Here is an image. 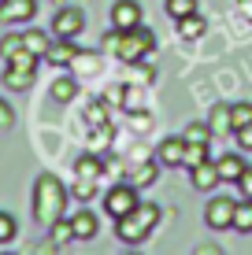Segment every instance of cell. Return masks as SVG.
<instances>
[{
	"instance_id": "cell-1",
	"label": "cell",
	"mask_w": 252,
	"mask_h": 255,
	"mask_svg": "<svg viewBox=\"0 0 252 255\" xmlns=\"http://www.w3.org/2000/svg\"><path fill=\"white\" fill-rule=\"evenodd\" d=\"M67 215V189L63 181L56 178V174H41L37 181H33V222L37 226H48L56 222V218Z\"/></svg>"
},
{
	"instance_id": "cell-2",
	"label": "cell",
	"mask_w": 252,
	"mask_h": 255,
	"mask_svg": "<svg viewBox=\"0 0 252 255\" xmlns=\"http://www.w3.org/2000/svg\"><path fill=\"white\" fill-rule=\"evenodd\" d=\"M152 48H156V33L141 22L130 26V30H111L108 37H104V52H111L119 63H134V59L149 56Z\"/></svg>"
},
{
	"instance_id": "cell-3",
	"label": "cell",
	"mask_w": 252,
	"mask_h": 255,
	"mask_svg": "<svg viewBox=\"0 0 252 255\" xmlns=\"http://www.w3.org/2000/svg\"><path fill=\"white\" fill-rule=\"evenodd\" d=\"M156 222H160V207L156 204H137L134 211H126V215L115 218V237L123 244H141L145 237L152 233Z\"/></svg>"
},
{
	"instance_id": "cell-4",
	"label": "cell",
	"mask_w": 252,
	"mask_h": 255,
	"mask_svg": "<svg viewBox=\"0 0 252 255\" xmlns=\"http://www.w3.org/2000/svg\"><path fill=\"white\" fill-rule=\"evenodd\" d=\"M37 59L41 56H33V52H15V56H7V67H4V74H0V78H4V85H7V89H15V93H26V89H30V85L33 82H37Z\"/></svg>"
},
{
	"instance_id": "cell-5",
	"label": "cell",
	"mask_w": 252,
	"mask_h": 255,
	"mask_svg": "<svg viewBox=\"0 0 252 255\" xmlns=\"http://www.w3.org/2000/svg\"><path fill=\"white\" fill-rule=\"evenodd\" d=\"M48 45H52V37L48 33H41V30H26V33H11V37H4L0 41V56H15V52H33V56H45L48 52Z\"/></svg>"
},
{
	"instance_id": "cell-6",
	"label": "cell",
	"mask_w": 252,
	"mask_h": 255,
	"mask_svg": "<svg viewBox=\"0 0 252 255\" xmlns=\"http://www.w3.org/2000/svg\"><path fill=\"white\" fill-rule=\"evenodd\" d=\"M137 204H141V200H137V185H130V181H123V185H115V189L104 192V211H108L111 218L134 211Z\"/></svg>"
},
{
	"instance_id": "cell-7",
	"label": "cell",
	"mask_w": 252,
	"mask_h": 255,
	"mask_svg": "<svg viewBox=\"0 0 252 255\" xmlns=\"http://www.w3.org/2000/svg\"><path fill=\"white\" fill-rule=\"evenodd\" d=\"M82 26H85V15L78 11V7H63V11H56V19H52V37L74 41L78 33H82Z\"/></svg>"
},
{
	"instance_id": "cell-8",
	"label": "cell",
	"mask_w": 252,
	"mask_h": 255,
	"mask_svg": "<svg viewBox=\"0 0 252 255\" xmlns=\"http://www.w3.org/2000/svg\"><path fill=\"white\" fill-rule=\"evenodd\" d=\"M234 204H238V200L215 196L212 204L204 207V222L212 226V230H230V226H234Z\"/></svg>"
},
{
	"instance_id": "cell-9",
	"label": "cell",
	"mask_w": 252,
	"mask_h": 255,
	"mask_svg": "<svg viewBox=\"0 0 252 255\" xmlns=\"http://www.w3.org/2000/svg\"><path fill=\"white\" fill-rule=\"evenodd\" d=\"M37 15V4L33 0H0V22H30Z\"/></svg>"
},
{
	"instance_id": "cell-10",
	"label": "cell",
	"mask_w": 252,
	"mask_h": 255,
	"mask_svg": "<svg viewBox=\"0 0 252 255\" xmlns=\"http://www.w3.org/2000/svg\"><path fill=\"white\" fill-rule=\"evenodd\" d=\"M141 22V4L137 0H119L115 7H111V26L115 30H130V26Z\"/></svg>"
},
{
	"instance_id": "cell-11",
	"label": "cell",
	"mask_w": 252,
	"mask_h": 255,
	"mask_svg": "<svg viewBox=\"0 0 252 255\" xmlns=\"http://www.w3.org/2000/svg\"><path fill=\"white\" fill-rule=\"evenodd\" d=\"M74 56H78L74 41H63V37H56L41 59H45V63H52V67H71V63H74Z\"/></svg>"
},
{
	"instance_id": "cell-12",
	"label": "cell",
	"mask_w": 252,
	"mask_h": 255,
	"mask_svg": "<svg viewBox=\"0 0 252 255\" xmlns=\"http://www.w3.org/2000/svg\"><path fill=\"white\" fill-rule=\"evenodd\" d=\"M189 174H193V189H201V192H212L219 185V166H215V159H204V163L189 166Z\"/></svg>"
},
{
	"instance_id": "cell-13",
	"label": "cell",
	"mask_w": 252,
	"mask_h": 255,
	"mask_svg": "<svg viewBox=\"0 0 252 255\" xmlns=\"http://www.w3.org/2000/svg\"><path fill=\"white\" fill-rule=\"evenodd\" d=\"M160 163L182 166V163H186V140H182V137H167V140L160 144Z\"/></svg>"
},
{
	"instance_id": "cell-14",
	"label": "cell",
	"mask_w": 252,
	"mask_h": 255,
	"mask_svg": "<svg viewBox=\"0 0 252 255\" xmlns=\"http://www.w3.org/2000/svg\"><path fill=\"white\" fill-rule=\"evenodd\" d=\"M215 166H219V181H238L241 178V170H245V159H241L238 152H230V155H223V159H215Z\"/></svg>"
},
{
	"instance_id": "cell-15",
	"label": "cell",
	"mask_w": 252,
	"mask_h": 255,
	"mask_svg": "<svg viewBox=\"0 0 252 255\" xmlns=\"http://www.w3.org/2000/svg\"><path fill=\"white\" fill-rule=\"evenodd\" d=\"M71 230H74V241L97 237V215H93V211H78V215L71 218Z\"/></svg>"
},
{
	"instance_id": "cell-16",
	"label": "cell",
	"mask_w": 252,
	"mask_h": 255,
	"mask_svg": "<svg viewBox=\"0 0 252 255\" xmlns=\"http://www.w3.org/2000/svg\"><path fill=\"white\" fill-rule=\"evenodd\" d=\"M208 126H212V133H215V137L234 133V126H230V104H215L212 115H208Z\"/></svg>"
},
{
	"instance_id": "cell-17",
	"label": "cell",
	"mask_w": 252,
	"mask_h": 255,
	"mask_svg": "<svg viewBox=\"0 0 252 255\" xmlns=\"http://www.w3.org/2000/svg\"><path fill=\"white\" fill-rule=\"evenodd\" d=\"M74 174H78V178H89V181H97L100 174H104V163H100V155H97V152H85V155H78V163H74Z\"/></svg>"
},
{
	"instance_id": "cell-18",
	"label": "cell",
	"mask_w": 252,
	"mask_h": 255,
	"mask_svg": "<svg viewBox=\"0 0 252 255\" xmlns=\"http://www.w3.org/2000/svg\"><path fill=\"white\" fill-rule=\"evenodd\" d=\"M204 30H208V22H204L197 11H193V15H182V19H178V33H182L186 41H197Z\"/></svg>"
},
{
	"instance_id": "cell-19",
	"label": "cell",
	"mask_w": 252,
	"mask_h": 255,
	"mask_svg": "<svg viewBox=\"0 0 252 255\" xmlns=\"http://www.w3.org/2000/svg\"><path fill=\"white\" fill-rule=\"evenodd\" d=\"M234 230L252 233V200H241V204H234Z\"/></svg>"
},
{
	"instance_id": "cell-20",
	"label": "cell",
	"mask_w": 252,
	"mask_h": 255,
	"mask_svg": "<svg viewBox=\"0 0 252 255\" xmlns=\"http://www.w3.org/2000/svg\"><path fill=\"white\" fill-rule=\"evenodd\" d=\"M186 144H208V140H212V126H208V122H193V126H186Z\"/></svg>"
},
{
	"instance_id": "cell-21",
	"label": "cell",
	"mask_w": 252,
	"mask_h": 255,
	"mask_svg": "<svg viewBox=\"0 0 252 255\" xmlns=\"http://www.w3.org/2000/svg\"><path fill=\"white\" fill-rule=\"evenodd\" d=\"M48 237H52V244H67V241H74V230H71V222H63V218H56V222L48 226Z\"/></svg>"
},
{
	"instance_id": "cell-22",
	"label": "cell",
	"mask_w": 252,
	"mask_h": 255,
	"mask_svg": "<svg viewBox=\"0 0 252 255\" xmlns=\"http://www.w3.org/2000/svg\"><path fill=\"white\" fill-rule=\"evenodd\" d=\"M245 122H252V104H249V100H245V104H230V126L241 129Z\"/></svg>"
},
{
	"instance_id": "cell-23",
	"label": "cell",
	"mask_w": 252,
	"mask_h": 255,
	"mask_svg": "<svg viewBox=\"0 0 252 255\" xmlns=\"http://www.w3.org/2000/svg\"><path fill=\"white\" fill-rule=\"evenodd\" d=\"M197 11V0H167V15L171 19H182V15H193Z\"/></svg>"
},
{
	"instance_id": "cell-24",
	"label": "cell",
	"mask_w": 252,
	"mask_h": 255,
	"mask_svg": "<svg viewBox=\"0 0 252 255\" xmlns=\"http://www.w3.org/2000/svg\"><path fill=\"white\" fill-rule=\"evenodd\" d=\"M74 93H78V89H74V82H71V78H59V82L52 85V100H56V104H67Z\"/></svg>"
},
{
	"instance_id": "cell-25",
	"label": "cell",
	"mask_w": 252,
	"mask_h": 255,
	"mask_svg": "<svg viewBox=\"0 0 252 255\" xmlns=\"http://www.w3.org/2000/svg\"><path fill=\"white\" fill-rule=\"evenodd\" d=\"M15 233H19V226H15V218L7 215V211H0V244L15 241Z\"/></svg>"
},
{
	"instance_id": "cell-26",
	"label": "cell",
	"mask_w": 252,
	"mask_h": 255,
	"mask_svg": "<svg viewBox=\"0 0 252 255\" xmlns=\"http://www.w3.org/2000/svg\"><path fill=\"white\" fill-rule=\"evenodd\" d=\"M71 192H74L78 200H93V196H97V181H89V178H78L74 185H71Z\"/></svg>"
},
{
	"instance_id": "cell-27",
	"label": "cell",
	"mask_w": 252,
	"mask_h": 255,
	"mask_svg": "<svg viewBox=\"0 0 252 255\" xmlns=\"http://www.w3.org/2000/svg\"><path fill=\"white\" fill-rule=\"evenodd\" d=\"M208 159V144H186V163L182 166H197Z\"/></svg>"
},
{
	"instance_id": "cell-28",
	"label": "cell",
	"mask_w": 252,
	"mask_h": 255,
	"mask_svg": "<svg viewBox=\"0 0 252 255\" xmlns=\"http://www.w3.org/2000/svg\"><path fill=\"white\" fill-rule=\"evenodd\" d=\"M152 178H156V163H145L141 170H137L134 178H130V185H137V189H141V185H149Z\"/></svg>"
},
{
	"instance_id": "cell-29",
	"label": "cell",
	"mask_w": 252,
	"mask_h": 255,
	"mask_svg": "<svg viewBox=\"0 0 252 255\" xmlns=\"http://www.w3.org/2000/svg\"><path fill=\"white\" fill-rule=\"evenodd\" d=\"M126 78H130V82H152V70L137 67V59H134V63H126Z\"/></svg>"
},
{
	"instance_id": "cell-30",
	"label": "cell",
	"mask_w": 252,
	"mask_h": 255,
	"mask_svg": "<svg viewBox=\"0 0 252 255\" xmlns=\"http://www.w3.org/2000/svg\"><path fill=\"white\" fill-rule=\"evenodd\" d=\"M234 137H238L241 152H252V122H245L241 129H234Z\"/></svg>"
},
{
	"instance_id": "cell-31",
	"label": "cell",
	"mask_w": 252,
	"mask_h": 255,
	"mask_svg": "<svg viewBox=\"0 0 252 255\" xmlns=\"http://www.w3.org/2000/svg\"><path fill=\"white\" fill-rule=\"evenodd\" d=\"M234 185L241 189V196H245V200H252V166H245V170H241V178L234 181Z\"/></svg>"
},
{
	"instance_id": "cell-32",
	"label": "cell",
	"mask_w": 252,
	"mask_h": 255,
	"mask_svg": "<svg viewBox=\"0 0 252 255\" xmlns=\"http://www.w3.org/2000/svg\"><path fill=\"white\" fill-rule=\"evenodd\" d=\"M11 122H15V111L7 108V100H0V129H11Z\"/></svg>"
},
{
	"instance_id": "cell-33",
	"label": "cell",
	"mask_w": 252,
	"mask_h": 255,
	"mask_svg": "<svg viewBox=\"0 0 252 255\" xmlns=\"http://www.w3.org/2000/svg\"><path fill=\"white\" fill-rule=\"evenodd\" d=\"M238 4H241V11H245L249 19H252V0H238Z\"/></svg>"
}]
</instances>
